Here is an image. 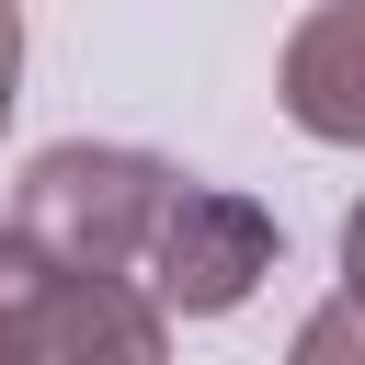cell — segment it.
I'll list each match as a JSON object with an SVG mask.
<instances>
[{"mask_svg": "<svg viewBox=\"0 0 365 365\" xmlns=\"http://www.w3.org/2000/svg\"><path fill=\"white\" fill-rule=\"evenodd\" d=\"M171 182H182V171H171L160 148L57 137V148L23 160V182H11V228H23L34 251L80 262V274H137V262H148V228H160V205H171Z\"/></svg>", "mask_w": 365, "mask_h": 365, "instance_id": "cell-1", "label": "cell"}, {"mask_svg": "<svg viewBox=\"0 0 365 365\" xmlns=\"http://www.w3.org/2000/svg\"><path fill=\"white\" fill-rule=\"evenodd\" d=\"M0 365H171V319L125 274H80L0 217Z\"/></svg>", "mask_w": 365, "mask_h": 365, "instance_id": "cell-2", "label": "cell"}, {"mask_svg": "<svg viewBox=\"0 0 365 365\" xmlns=\"http://www.w3.org/2000/svg\"><path fill=\"white\" fill-rule=\"evenodd\" d=\"M274 251H285L274 205H251L240 182H171L137 274H148L160 319H228V308H251V285L274 274Z\"/></svg>", "mask_w": 365, "mask_h": 365, "instance_id": "cell-3", "label": "cell"}, {"mask_svg": "<svg viewBox=\"0 0 365 365\" xmlns=\"http://www.w3.org/2000/svg\"><path fill=\"white\" fill-rule=\"evenodd\" d=\"M297 137L319 148H365V0H319L297 34H285V68H274Z\"/></svg>", "mask_w": 365, "mask_h": 365, "instance_id": "cell-4", "label": "cell"}, {"mask_svg": "<svg viewBox=\"0 0 365 365\" xmlns=\"http://www.w3.org/2000/svg\"><path fill=\"white\" fill-rule=\"evenodd\" d=\"M285 365H365V297L308 308V319H297V342H285Z\"/></svg>", "mask_w": 365, "mask_h": 365, "instance_id": "cell-5", "label": "cell"}, {"mask_svg": "<svg viewBox=\"0 0 365 365\" xmlns=\"http://www.w3.org/2000/svg\"><path fill=\"white\" fill-rule=\"evenodd\" d=\"M11 91H23V0H0V125H11Z\"/></svg>", "mask_w": 365, "mask_h": 365, "instance_id": "cell-6", "label": "cell"}, {"mask_svg": "<svg viewBox=\"0 0 365 365\" xmlns=\"http://www.w3.org/2000/svg\"><path fill=\"white\" fill-rule=\"evenodd\" d=\"M342 297H365V205L342 217Z\"/></svg>", "mask_w": 365, "mask_h": 365, "instance_id": "cell-7", "label": "cell"}]
</instances>
